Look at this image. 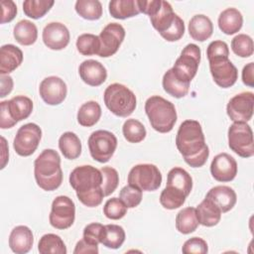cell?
Wrapping results in <instances>:
<instances>
[{
    "label": "cell",
    "mask_w": 254,
    "mask_h": 254,
    "mask_svg": "<svg viewBox=\"0 0 254 254\" xmlns=\"http://www.w3.org/2000/svg\"><path fill=\"white\" fill-rule=\"evenodd\" d=\"M176 145L185 162L191 168L202 167L209 156L201 125L196 120L182 122L176 136Z\"/></svg>",
    "instance_id": "6da1fadb"
},
{
    "label": "cell",
    "mask_w": 254,
    "mask_h": 254,
    "mask_svg": "<svg viewBox=\"0 0 254 254\" xmlns=\"http://www.w3.org/2000/svg\"><path fill=\"white\" fill-rule=\"evenodd\" d=\"M69 184L75 190L78 200L85 206L96 207L102 202V175L95 167L82 165L74 168L69 175Z\"/></svg>",
    "instance_id": "7a4b0ae2"
},
{
    "label": "cell",
    "mask_w": 254,
    "mask_h": 254,
    "mask_svg": "<svg viewBox=\"0 0 254 254\" xmlns=\"http://www.w3.org/2000/svg\"><path fill=\"white\" fill-rule=\"evenodd\" d=\"M34 175L37 185L46 191L57 190L63 182L61 157L54 149L44 150L34 162Z\"/></svg>",
    "instance_id": "3957f363"
},
{
    "label": "cell",
    "mask_w": 254,
    "mask_h": 254,
    "mask_svg": "<svg viewBox=\"0 0 254 254\" xmlns=\"http://www.w3.org/2000/svg\"><path fill=\"white\" fill-rule=\"evenodd\" d=\"M145 112L152 128L159 133L172 131L178 118L175 105L159 95H153L146 100Z\"/></svg>",
    "instance_id": "277c9868"
},
{
    "label": "cell",
    "mask_w": 254,
    "mask_h": 254,
    "mask_svg": "<svg viewBox=\"0 0 254 254\" xmlns=\"http://www.w3.org/2000/svg\"><path fill=\"white\" fill-rule=\"evenodd\" d=\"M103 100L109 111L119 117L131 115L137 105L134 92L126 85L117 82L106 87L103 93Z\"/></svg>",
    "instance_id": "5b68a950"
},
{
    "label": "cell",
    "mask_w": 254,
    "mask_h": 254,
    "mask_svg": "<svg viewBox=\"0 0 254 254\" xmlns=\"http://www.w3.org/2000/svg\"><path fill=\"white\" fill-rule=\"evenodd\" d=\"M0 128L8 129L27 119L33 111V101L25 95H17L0 102Z\"/></svg>",
    "instance_id": "8992f818"
},
{
    "label": "cell",
    "mask_w": 254,
    "mask_h": 254,
    "mask_svg": "<svg viewBox=\"0 0 254 254\" xmlns=\"http://www.w3.org/2000/svg\"><path fill=\"white\" fill-rule=\"evenodd\" d=\"M228 146L238 156L250 158L254 155L253 132L247 122H233L228 128Z\"/></svg>",
    "instance_id": "52a82bcc"
},
{
    "label": "cell",
    "mask_w": 254,
    "mask_h": 254,
    "mask_svg": "<svg viewBox=\"0 0 254 254\" xmlns=\"http://www.w3.org/2000/svg\"><path fill=\"white\" fill-rule=\"evenodd\" d=\"M200 56L201 52L198 46L195 44L187 45L172 67L175 75L182 81L190 83L196 74L200 63Z\"/></svg>",
    "instance_id": "ba28073f"
},
{
    "label": "cell",
    "mask_w": 254,
    "mask_h": 254,
    "mask_svg": "<svg viewBox=\"0 0 254 254\" xmlns=\"http://www.w3.org/2000/svg\"><path fill=\"white\" fill-rule=\"evenodd\" d=\"M162 174L153 164H139L134 166L128 174V185L137 187L141 190L154 191L162 184Z\"/></svg>",
    "instance_id": "9c48e42d"
},
{
    "label": "cell",
    "mask_w": 254,
    "mask_h": 254,
    "mask_svg": "<svg viewBox=\"0 0 254 254\" xmlns=\"http://www.w3.org/2000/svg\"><path fill=\"white\" fill-rule=\"evenodd\" d=\"M87 143L92 159L99 163H107L117 148L116 136L107 130L92 132Z\"/></svg>",
    "instance_id": "30bf717a"
},
{
    "label": "cell",
    "mask_w": 254,
    "mask_h": 254,
    "mask_svg": "<svg viewBox=\"0 0 254 254\" xmlns=\"http://www.w3.org/2000/svg\"><path fill=\"white\" fill-rule=\"evenodd\" d=\"M75 219V204L66 195H59L52 202L50 223L57 229L69 228Z\"/></svg>",
    "instance_id": "8fae6325"
},
{
    "label": "cell",
    "mask_w": 254,
    "mask_h": 254,
    "mask_svg": "<svg viewBox=\"0 0 254 254\" xmlns=\"http://www.w3.org/2000/svg\"><path fill=\"white\" fill-rule=\"evenodd\" d=\"M42 138V129L35 123H27L21 126L14 138L15 152L22 157L31 156L38 148Z\"/></svg>",
    "instance_id": "7c38bea8"
},
{
    "label": "cell",
    "mask_w": 254,
    "mask_h": 254,
    "mask_svg": "<svg viewBox=\"0 0 254 254\" xmlns=\"http://www.w3.org/2000/svg\"><path fill=\"white\" fill-rule=\"evenodd\" d=\"M254 111V93L244 91L234 95L227 103L226 113L233 122H248Z\"/></svg>",
    "instance_id": "4fadbf2b"
},
{
    "label": "cell",
    "mask_w": 254,
    "mask_h": 254,
    "mask_svg": "<svg viewBox=\"0 0 254 254\" xmlns=\"http://www.w3.org/2000/svg\"><path fill=\"white\" fill-rule=\"evenodd\" d=\"M100 50L98 56L109 58L117 53L125 38V29L118 23H109L100 32L99 36Z\"/></svg>",
    "instance_id": "5bb4252c"
},
{
    "label": "cell",
    "mask_w": 254,
    "mask_h": 254,
    "mask_svg": "<svg viewBox=\"0 0 254 254\" xmlns=\"http://www.w3.org/2000/svg\"><path fill=\"white\" fill-rule=\"evenodd\" d=\"M208 62L211 76L219 87L228 88L234 85L238 78V70L228 58H215Z\"/></svg>",
    "instance_id": "9a60e30c"
},
{
    "label": "cell",
    "mask_w": 254,
    "mask_h": 254,
    "mask_svg": "<svg viewBox=\"0 0 254 254\" xmlns=\"http://www.w3.org/2000/svg\"><path fill=\"white\" fill-rule=\"evenodd\" d=\"M41 98L49 105H59L66 97L67 87L65 82L59 76L52 75L44 78L39 87Z\"/></svg>",
    "instance_id": "2e32d148"
},
{
    "label": "cell",
    "mask_w": 254,
    "mask_h": 254,
    "mask_svg": "<svg viewBox=\"0 0 254 254\" xmlns=\"http://www.w3.org/2000/svg\"><path fill=\"white\" fill-rule=\"evenodd\" d=\"M237 162L227 153L216 155L210 164V173L214 180L222 183L231 182L237 175Z\"/></svg>",
    "instance_id": "e0dca14e"
},
{
    "label": "cell",
    "mask_w": 254,
    "mask_h": 254,
    "mask_svg": "<svg viewBox=\"0 0 254 254\" xmlns=\"http://www.w3.org/2000/svg\"><path fill=\"white\" fill-rule=\"evenodd\" d=\"M42 38L46 47L54 51H61L68 45L70 35L65 25L60 22H51L45 26Z\"/></svg>",
    "instance_id": "ac0fdd59"
},
{
    "label": "cell",
    "mask_w": 254,
    "mask_h": 254,
    "mask_svg": "<svg viewBox=\"0 0 254 254\" xmlns=\"http://www.w3.org/2000/svg\"><path fill=\"white\" fill-rule=\"evenodd\" d=\"M78 73L82 81L90 86H99L107 78L106 68L95 60L83 61L79 64Z\"/></svg>",
    "instance_id": "d6986e66"
},
{
    "label": "cell",
    "mask_w": 254,
    "mask_h": 254,
    "mask_svg": "<svg viewBox=\"0 0 254 254\" xmlns=\"http://www.w3.org/2000/svg\"><path fill=\"white\" fill-rule=\"evenodd\" d=\"M34 243L32 230L26 225H18L14 227L9 235V246L16 254L28 253Z\"/></svg>",
    "instance_id": "ffe728a7"
},
{
    "label": "cell",
    "mask_w": 254,
    "mask_h": 254,
    "mask_svg": "<svg viewBox=\"0 0 254 254\" xmlns=\"http://www.w3.org/2000/svg\"><path fill=\"white\" fill-rule=\"evenodd\" d=\"M205 197L213 201L219 207L221 212L231 210L237 200L236 192L228 186H216L211 188L207 191Z\"/></svg>",
    "instance_id": "44dd1931"
},
{
    "label": "cell",
    "mask_w": 254,
    "mask_h": 254,
    "mask_svg": "<svg viewBox=\"0 0 254 254\" xmlns=\"http://www.w3.org/2000/svg\"><path fill=\"white\" fill-rule=\"evenodd\" d=\"M23 52L18 47L7 44L0 49V73L9 74L21 65Z\"/></svg>",
    "instance_id": "7402d4cb"
},
{
    "label": "cell",
    "mask_w": 254,
    "mask_h": 254,
    "mask_svg": "<svg viewBox=\"0 0 254 254\" xmlns=\"http://www.w3.org/2000/svg\"><path fill=\"white\" fill-rule=\"evenodd\" d=\"M179 16L173 11L172 5L169 2L162 0L160 10L150 17V21L154 29L157 30L160 35H163L175 24Z\"/></svg>",
    "instance_id": "603a6c76"
},
{
    "label": "cell",
    "mask_w": 254,
    "mask_h": 254,
    "mask_svg": "<svg viewBox=\"0 0 254 254\" xmlns=\"http://www.w3.org/2000/svg\"><path fill=\"white\" fill-rule=\"evenodd\" d=\"M195 211L198 223L206 227L216 225L220 221L222 213L219 207L207 197H204V199L196 206Z\"/></svg>",
    "instance_id": "cb8c5ba5"
},
{
    "label": "cell",
    "mask_w": 254,
    "mask_h": 254,
    "mask_svg": "<svg viewBox=\"0 0 254 254\" xmlns=\"http://www.w3.org/2000/svg\"><path fill=\"white\" fill-rule=\"evenodd\" d=\"M212 32V22L207 16L203 14L194 15L189 22L190 36L197 42L206 41L211 37Z\"/></svg>",
    "instance_id": "d4e9b609"
},
{
    "label": "cell",
    "mask_w": 254,
    "mask_h": 254,
    "mask_svg": "<svg viewBox=\"0 0 254 254\" xmlns=\"http://www.w3.org/2000/svg\"><path fill=\"white\" fill-rule=\"evenodd\" d=\"M218 28L225 35H233L240 31L243 25V17L236 8H227L218 16Z\"/></svg>",
    "instance_id": "484cf974"
},
{
    "label": "cell",
    "mask_w": 254,
    "mask_h": 254,
    "mask_svg": "<svg viewBox=\"0 0 254 254\" xmlns=\"http://www.w3.org/2000/svg\"><path fill=\"white\" fill-rule=\"evenodd\" d=\"M166 186L180 190L189 196L192 190V179L185 169L181 167H175L168 173Z\"/></svg>",
    "instance_id": "4316f807"
},
{
    "label": "cell",
    "mask_w": 254,
    "mask_h": 254,
    "mask_svg": "<svg viewBox=\"0 0 254 254\" xmlns=\"http://www.w3.org/2000/svg\"><path fill=\"white\" fill-rule=\"evenodd\" d=\"M59 148L65 159L74 160L81 154V142L73 132H64L59 139Z\"/></svg>",
    "instance_id": "83f0119b"
},
{
    "label": "cell",
    "mask_w": 254,
    "mask_h": 254,
    "mask_svg": "<svg viewBox=\"0 0 254 254\" xmlns=\"http://www.w3.org/2000/svg\"><path fill=\"white\" fill-rule=\"evenodd\" d=\"M13 35L20 45L31 46L37 41L38 29L33 22L29 20H21L15 25Z\"/></svg>",
    "instance_id": "f1b7e54d"
},
{
    "label": "cell",
    "mask_w": 254,
    "mask_h": 254,
    "mask_svg": "<svg viewBox=\"0 0 254 254\" xmlns=\"http://www.w3.org/2000/svg\"><path fill=\"white\" fill-rule=\"evenodd\" d=\"M108 9L113 18L120 20L137 16L140 13L137 0H112L108 4Z\"/></svg>",
    "instance_id": "f546056e"
},
{
    "label": "cell",
    "mask_w": 254,
    "mask_h": 254,
    "mask_svg": "<svg viewBox=\"0 0 254 254\" xmlns=\"http://www.w3.org/2000/svg\"><path fill=\"white\" fill-rule=\"evenodd\" d=\"M164 90L175 98L185 97L190 89V83H186L179 79L172 68L167 70L162 80Z\"/></svg>",
    "instance_id": "4dcf8cb0"
},
{
    "label": "cell",
    "mask_w": 254,
    "mask_h": 254,
    "mask_svg": "<svg viewBox=\"0 0 254 254\" xmlns=\"http://www.w3.org/2000/svg\"><path fill=\"white\" fill-rule=\"evenodd\" d=\"M198 224L196 211L192 206L181 209L176 216V228L183 234H190L195 231Z\"/></svg>",
    "instance_id": "1f68e13d"
},
{
    "label": "cell",
    "mask_w": 254,
    "mask_h": 254,
    "mask_svg": "<svg viewBox=\"0 0 254 254\" xmlns=\"http://www.w3.org/2000/svg\"><path fill=\"white\" fill-rule=\"evenodd\" d=\"M101 117V107L93 100L83 103L77 111V122L83 127L95 125Z\"/></svg>",
    "instance_id": "d6a6232c"
},
{
    "label": "cell",
    "mask_w": 254,
    "mask_h": 254,
    "mask_svg": "<svg viewBox=\"0 0 254 254\" xmlns=\"http://www.w3.org/2000/svg\"><path fill=\"white\" fill-rule=\"evenodd\" d=\"M125 231L122 226L117 224H106L103 228L101 244L107 248L118 249L125 241Z\"/></svg>",
    "instance_id": "836d02e7"
},
{
    "label": "cell",
    "mask_w": 254,
    "mask_h": 254,
    "mask_svg": "<svg viewBox=\"0 0 254 254\" xmlns=\"http://www.w3.org/2000/svg\"><path fill=\"white\" fill-rule=\"evenodd\" d=\"M38 251L41 254H66L67 250L63 239L54 233H48L40 238Z\"/></svg>",
    "instance_id": "e575fe53"
},
{
    "label": "cell",
    "mask_w": 254,
    "mask_h": 254,
    "mask_svg": "<svg viewBox=\"0 0 254 254\" xmlns=\"http://www.w3.org/2000/svg\"><path fill=\"white\" fill-rule=\"evenodd\" d=\"M74 9L85 20L95 21L102 16V5L98 0H77Z\"/></svg>",
    "instance_id": "d590c367"
},
{
    "label": "cell",
    "mask_w": 254,
    "mask_h": 254,
    "mask_svg": "<svg viewBox=\"0 0 254 254\" xmlns=\"http://www.w3.org/2000/svg\"><path fill=\"white\" fill-rule=\"evenodd\" d=\"M187 197L188 195L184 191L173 187L166 186L161 192L160 203L163 207L172 210L181 207L185 203Z\"/></svg>",
    "instance_id": "8d00e7d4"
},
{
    "label": "cell",
    "mask_w": 254,
    "mask_h": 254,
    "mask_svg": "<svg viewBox=\"0 0 254 254\" xmlns=\"http://www.w3.org/2000/svg\"><path fill=\"white\" fill-rule=\"evenodd\" d=\"M54 4L53 0H26L23 3V11L29 18L37 20L44 17Z\"/></svg>",
    "instance_id": "74e56055"
},
{
    "label": "cell",
    "mask_w": 254,
    "mask_h": 254,
    "mask_svg": "<svg viewBox=\"0 0 254 254\" xmlns=\"http://www.w3.org/2000/svg\"><path fill=\"white\" fill-rule=\"evenodd\" d=\"M124 138L129 143H140L146 137L145 126L137 119H127L122 127Z\"/></svg>",
    "instance_id": "f35d334b"
},
{
    "label": "cell",
    "mask_w": 254,
    "mask_h": 254,
    "mask_svg": "<svg viewBox=\"0 0 254 254\" xmlns=\"http://www.w3.org/2000/svg\"><path fill=\"white\" fill-rule=\"evenodd\" d=\"M76 49L83 56L98 55L100 50L99 38L93 34H82L76 40Z\"/></svg>",
    "instance_id": "ab89813d"
},
{
    "label": "cell",
    "mask_w": 254,
    "mask_h": 254,
    "mask_svg": "<svg viewBox=\"0 0 254 254\" xmlns=\"http://www.w3.org/2000/svg\"><path fill=\"white\" fill-rule=\"evenodd\" d=\"M232 52L240 58H249L253 55V40L246 34H238L231 41Z\"/></svg>",
    "instance_id": "60d3db41"
},
{
    "label": "cell",
    "mask_w": 254,
    "mask_h": 254,
    "mask_svg": "<svg viewBox=\"0 0 254 254\" xmlns=\"http://www.w3.org/2000/svg\"><path fill=\"white\" fill-rule=\"evenodd\" d=\"M102 175V184L101 188L104 193V196L110 195L119 184V175L118 172L112 167H102L100 169Z\"/></svg>",
    "instance_id": "b9f144b4"
},
{
    "label": "cell",
    "mask_w": 254,
    "mask_h": 254,
    "mask_svg": "<svg viewBox=\"0 0 254 254\" xmlns=\"http://www.w3.org/2000/svg\"><path fill=\"white\" fill-rule=\"evenodd\" d=\"M104 215L113 220L121 219L127 213V206L118 197L109 198L103 206Z\"/></svg>",
    "instance_id": "7bdbcfd3"
},
{
    "label": "cell",
    "mask_w": 254,
    "mask_h": 254,
    "mask_svg": "<svg viewBox=\"0 0 254 254\" xmlns=\"http://www.w3.org/2000/svg\"><path fill=\"white\" fill-rule=\"evenodd\" d=\"M142 190L131 185L123 187L119 193L120 199L124 202L127 208H134L138 206L142 200Z\"/></svg>",
    "instance_id": "ee69618b"
},
{
    "label": "cell",
    "mask_w": 254,
    "mask_h": 254,
    "mask_svg": "<svg viewBox=\"0 0 254 254\" xmlns=\"http://www.w3.org/2000/svg\"><path fill=\"white\" fill-rule=\"evenodd\" d=\"M207 251V243L200 237H191L188 239L182 247V252L184 254H205Z\"/></svg>",
    "instance_id": "f6af8a7d"
},
{
    "label": "cell",
    "mask_w": 254,
    "mask_h": 254,
    "mask_svg": "<svg viewBox=\"0 0 254 254\" xmlns=\"http://www.w3.org/2000/svg\"><path fill=\"white\" fill-rule=\"evenodd\" d=\"M103 228L104 225L98 222H92L87 224L84 229H83V239L92 244V245H97L101 242V237L103 233Z\"/></svg>",
    "instance_id": "bcb514c9"
},
{
    "label": "cell",
    "mask_w": 254,
    "mask_h": 254,
    "mask_svg": "<svg viewBox=\"0 0 254 254\" xmlns=\"http://www.w3.org/2000/svg\"><path fill=\"white\" fill-rule=\"evenodd\" d=\"M207 60L215 59V58H228L229 49L225 42L223 41H213L211 42L206 49Z\"/></svg>",
    "instance_id": "7dc6e473"
},
{
    "label": "cell",
    "mask_w": 254,
    "mask_h": 254,
    "mask_svg": "<svg viewBox=\"0 0 254 254\" xmlns=\"http://www.w3.org/2000/svg\"><path fill=\"white\" fill-rule=\"evenodd\" d=\"M185 29H186L185 23L183 19L179 16L175 24L166 33H164L161 36L168 42H176V41H179L184 36Z\"/></svg>",
    "instance_id": "c3c4849f"
},
{
    "label": "cell",
    "mask_w": 254,
    "mask_h": 254,
    "mask_svg": "<svg viewBox=\"0 0 254 254\" xmlns=\"http://www.w3.org/2000/svg\"><path fill=\"white\" fill-rule=\"evenodd\" d=\"M137 5L141 13L151 17L160 10L162 0H137Z\"/></svg>",
    "instance_id": "681fc988"
},
{
    "label": "cell",
    "mask_w": 254,
    "mask_h": 254,
    "mask_svg": "<svg viewBox=\"0 0 254 254\" xmlns=\"http://www.w3.org/2000/svg\"><path fill=\"white\" fill-rule=\"evenodd\" d=\"M2 16H1V24L11 22L16 14H17V6L12 0H2Z\"/></svg>",
    "instance_id": "f907efd6"
},
{
    "label": "cell",
    "mask_w": 254,
    "mask_h": 254,
    "mask_svg": "<svg viewBox=\"0 0 254 254\" xmlns=\"http://www.w3.org/2000/svg\"><path fill=\"white\" fill-rule=\"evenodd\" d=\"M98 246L97 245H92L88 242H86L83 238L81 240H79L76 245L75 248L73 250L74 254H81V253H93V254H97L98 253Z\"/></svg>",
    "instance_id": "816d5d0a"
},
{
    "label": "cell",
    "mask_w": 254,
    "mask_h": 254,
    "mask_svg": "<svg viewBox=\"0 0 254 254\" xmlns=\"http://www.w3.org/2000/svg\"><path fill=\"white\" fill-rule=\"evenodd\" d=\"M254 63L247 64L242 69V81L249 87L254 86Z\"/></svg>",
    "instance_id": "f5cc1de1"
},
{
    "label": "cell",
    "mask_w": 254,
    "mask_h": 254,
    "mask_svg": "<svg viewBox=\"0 0 254 254\" xmlns=\"http://www.w3.org/2000/svg\"><path fill=\"white\" fill-rule=\"evenodd\" d=\"M1 89H0V97H5L8 95L13 89V78L8 74H1Z\"/></svg>",
    "instance_id": "db71d44e"
},
{
    "label": "cell",
    "mask_w": 254,
    "mask_h": 254,
    "mask_svg": "<svg viewBox=\"0 0 254 254\" xmlns=\"http://www.w3.org/2000/svg\"><path fill=\"white\" fill-rule=\"evenodd\" d=\"M1 143H2V155H1V159H2V163H1V169H4L8 160H9V153H8V147H7V143L5 138L2 136L1 137Z\"/></svg>",
    "instance_id": "11a10c76"
}]
</instances>
